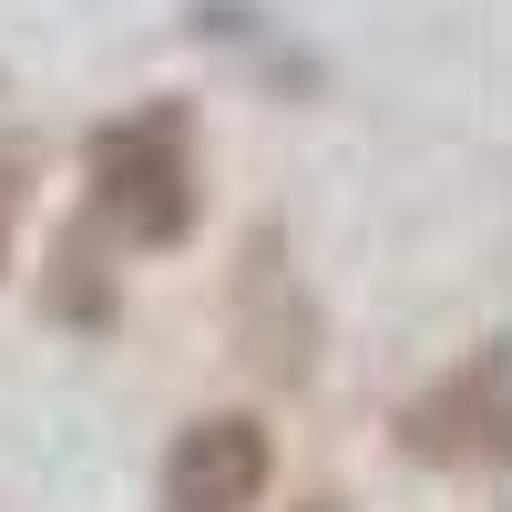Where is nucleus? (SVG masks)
Segmentation results:
<instances>
[{
	"mask_svg": "<svg viewBox=\"0 0 512 512\" xmlns=\"http://www.w3.org/2000/svg\"><path fill=\"white\" fill-rule=\"evenodd\" d=\"M82 185H93V216L123 246H185L195 226V123L185 103H144L93 134V154H82Z\"/></svg>",
	"mask_w": 512,
	"mask_h": 512,
	"instance_id": "f257e3e1",
	"label": "nucleus"
},
{
	"mask_svg": "<svg viewBox=\"0 0 512 512\" xmlns=\"http://www.w3.org/2000/svg\"><path fill=\"white\" fill-rule=\"evenodd\" d=\"M512 441V400H502V338H482L451 379H431L410 410H400V451L420 472H492Z\"/></svg>",
	"mask_w": 512,
	"mask_h": 512,
	"instance_id": "f03ea898",
	"label": "nucleus"
},
{
	"mask_svg": "<svg viewBox=\"0 0 512 512\" xmlns=\"http://www.w3.org/2000/svg\"><path fill=\"white\" fill-rule=\"evenodd\" d=\"M277 482V451H267V420L216 410L164 451V512H256V492Z\"/></svg>",
	"mask_w": 512,
	"mask_h": 512,
	"instance_id": "7ed1b4c3",
	"label": "nucleus"
},
{
	"mask_svg": "<svg viewBox=\"0 0 512 512\" xmlns=\"http://www.w3.org/2000/svg\"><path fill=\"white\" fill-rule=\"evenodd\" d=\"M236 328H246V349H256V369H267V379H308V369H318V308H308V287L277 267V236L246 246Z\"/></svg>",
	"mask_w": 512,
	"mask_h": 512,
	"instance_id": "20e7f679",
	"label": "nucleus"
},
{
	"mask_svg": "<svg viewBox=\"0 0 512 512\" xmlns=\"http://www.w3.org/2000/svg\"><path fill=\"white\" fill-rule=\"evenodd\" d=\"M0 256H11V226H0Z\"/></svg>",
	"mask_w": 512,
	"mask_h": 512,
	"instance_id": "39448f33",
	"label": "nucleus"
}]
</instances>
